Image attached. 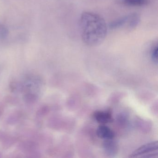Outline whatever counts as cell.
I'll list each match as a JSON object with an SVG mask.
<instances>
[{"label": "cell", "mask_w": 158, "mask_h": 158, "mask_svg": "<svg viewBox=\"0 0 158 158\" xmlns=\"http://www.w3.org/2000/svg\"><path fill=\"white\" fill-rule=\"evenodd\" d=\"M79 27L82 41L89 47L101 44L108 32V27L104 19L92 12H85L81 14Z\"/></svg>", "instance_id": "cell-1"}, {"label": "cell", "mask_w": 158, "mask_h": 158, "mask_svg": "<svg viewBox=\"0 0 158 158\" xmlns=\"http://www.w3.org/2000/svg\"><path fill=\"white\" fill-rule=\"evenodd\" d=\"M158 142L153 141L142 145L131 154L130 158L158 157Z\"/></svg>", "instance_id": "cell-2"}, {"label": "cell", "mask_w": 158, "mask_h": 158, "mask_svg": "<svg viewBox=\"0 0 158 158\" xmlns=\"http://www.w3.org/2000/svg\"><path fill=\"white\" fill-rule=\"evenodd\" d=\"M94 117L98 123L102 124L112 121L111 114L108 111H97L94 113Z\"/></svg>", "instance_id": "cell-3"}, {"label": "cell", "mask_w": 158, "mask_h": 158, "mask_svg": "<svg viewBox=\"0 0 158 158\" xmlns=\"http://www.w3.org/2000/svg\"><path fill=\"white\" fill-rule=\"evenodd\" d=\"M105 153L110 157H113L117 153L118 146L113 139H106L103 144Z\"/></svg>", "instance_id": "cell-4"}, {"label": "cell", "mask_w": 158, "mask_h": 158, "mask_svg": "<svg viewBox=\"0 0 158 158\" xmlns=\"http://www.w3.org/2000/svg\"><path fill=\"white\" fill-rule=\"evenodd\" d=\"M97 135L98 137L102 139H113L114 136L113 131L105 125L100 126L97 130Z\"/></svg>", "instance_id": "cell-5"}, {"label": "cell", "mask_w": 158, "mask_h": 158, "mask_svg": "<svg viewBox=\"0 0 158 158\" xmlns=\"http://www.w3.org/2000/svg\"><path fill=\"white\" fill-rule=\"evenodd\" d=\"M121 3L129 7H144L150 3L149 0H120Z\"/></svg>", "instance_id": "cell-6"}, {"label": "cell", "mask_w": 158, "mask_h": 158, "mask_svg": "<svg viewBox=\"0 0 158 158\" xmlns=\"http://www.w3.org/2000/svg\"><path fill=\"white\" fill-rule=\"evenodd\" d=\"M140 17L137 13L132 14L127 16V27L128 29H135L139 23Z\"/></svg>", "instance_id": "cell-7"}, {"label": "cell", "mask_w": 158, "mask_h": 158, "mask_svg": "<svg viewBox=\"0 0 158 158\" xmlns=\"http://www.w3.org/2000/svg\"><path fill=\"white\" fill-rule=\"evenodd\" d=\"M127 16L122 17L113 21L109 24V27L111 29H115L123 26L127 23Z\"/></svg>", "instance_id": "cell-8"}, {"label": "cell", "mask_w": 158, "mask_h": 158, "mask_svg": "<svg viewBox=\"0 0 158 158\" xmlns=\"http://www.w3.org/2000/svg\"><path fill=\"white\" fill-rule=\"evenodd\" d=\"M24 99L27 103H33L36 100L37 96L32 93H27V94L25 95Z\"/></svg>", "instance_id": "cell-9"}, {"label": "cell", "mask_w": 158, "mask_h": 158, "mask_svg": "<svg viewBox=\"0 0 158 158\" xmlns=\"http://www.w3.org/2000/svg\"><path fill=\"white\" fill-rule=\"evenodd\" d=\"M158 46L156 45L152 48L151 51V53L152 60L156 64H157L158 63Z\"/></svg>", "instance_id": "cell-10"}, {"label": "cell", "mask_w": 158, "mask_h": 158, "mask_svg": "<svg viewBox=\"0 0 158 158\" xmlns=\"http://www.w3.org/2000/svg\"><path fill=\"white\" fill-rule=\"evenodd\" d=\"M11 91L17 92L18 91H21L23 89V85L20 83L17 82H12L10 86Z\"/></svg>", "instance_id": "cell-11"}, {"label": "cell", "mask_w": 158, "mask_h": 158, "mask_svg": "<svg viewBox=\"0 0 158 158\" xmlns=\"http://www.w3.org/2000/svg\"><path fill=\"white\" fill-rule=\"evenodd\" d=\"M48 108L46 107H42L41 109H40L37 112L38 115L39 116H43V115H45L46 113H47L48 112Z\"/></svg>", "instance_id": "cell-12"}]
</instances>
